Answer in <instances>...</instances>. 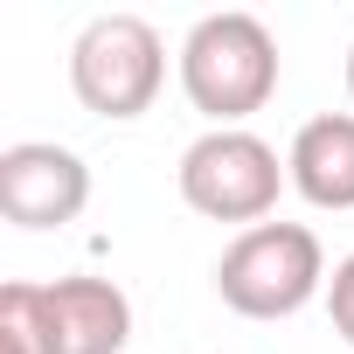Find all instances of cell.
<instances>
[{"label": "cell", "mask_w": 354, "mask_h": 354, "mask_svg": "<svg viewBox=\"0 0 354 354\" xmlns=\"http://www.w3.org/2000/svg\"><path fill=\"white\" fill-rule=\"evenodd\" d=\"M49 319H56V354H118L132 340V306L111 278H56Z\"/></svg>", "instance_id": "6"}, {"label": "cell", "mask_w": 354, "mask_h": 354, "mask_svg": "<svg viewBox=\"0 0 354 354\" xmlns=\"http://www.w3.org/2000/svg\"><path fill=\"white\" fill-rule=\"evenodd\" d=\"M181 195H188L195 216L257 223L278 202V153L243 125H216L181 153Z\"/></svg>", "instance_id": "4"}, {"label": "cell", "mask_w": 354, "mask_h": 354, "mask_svg": "<svg viewBox=\"0 0 354 354\" xmlns=\"http://www.w3.org/2000/svg\"><path fill=\"white\" fill-rule=\"evenodd\" d=\"M160 70H167V49L139 15H97L70 49V84L97 118H139L160 91Z\"/></svg>", "instance_id": "3"}, {"label": "cell", "mask_w": 354, "mask_h": 354, "mask_svg": "<svg viewBox=\"0 0 354 354\" xmlns=\"http://www.w3.org/2000/svg\"><path fill=\"white\" fill-rule=\"evenodd\" d=\"M319 278H326V257H319V236L306 223H257L216 264L223 306H236L243 319H285V313H299L319 292Z\"/></svg>", "instance_id": "2"}, {"label": "cell", "mask_w": 354, "mask_h": 354, "mask_svg": "<svg viewBox=\"0 0 354 354\" xmlns=\"http://www.w3.org/2000/svg\"><path fill=\"white\" fill-rule=\"evenodd\" d=\"M292 181L319 209H354V111L306 118L292 139Z\"/></svg>", "instance_id": "7"}, {"label": "cell", "mask_w": 354, "mask_h": 354, "mask_svg": "<svg viewBox=\"0 0 354 354\" xmlns=\"http://www.w3.org/2000/svg\"><path fill=\"white\" fill-rule=\"evenodd\" d=\"M326 313H333V333L354 340V257L333 264V278H326Z\"/></svg>", "instance_id": "8"}, {"label": "cell", "mask_w": 354, "mask_h": 354, "mask_svg": "<svg viewBox=\"0 0 354 354\" xmlns=\"http://www.w3.org/2000/svg\"><path fill=\"white\" fill-rule=\"evenodd\" d=\"M347 91H354V49H347Z\"/></svg>", "instance_id": "9"}, {"label": "cell", "mask_w": 354, "mask_h": 354, "mask_svg": "<svg viewBox=\"0 0 354 354\" xmlns=\"http://www.w3.org/2000/svg\"><path fill=\"white\" fill-rule=\"evenodd\" d=\"M91 202V167L70 146L49 139H21L0 153V216L21 230H56Z\"/></svg>", "instance_id": "5"}, {"label": "cell", "mask_w": 354, "mask_h": 354, "mask_svg": "<svg viewBox=\"0 0 354 354\" xmlns=\"http://www.w3.org/2000/svg\"><path fill=\"white\" fill-rule=\"evenodd\" d=\"M181 84L195 97V111L209 118H250L271 84H278V42L257 15L230 8V15H202L195 35L181 42Z\"/></svg>", "instance_id": "1"}]
</instances>
